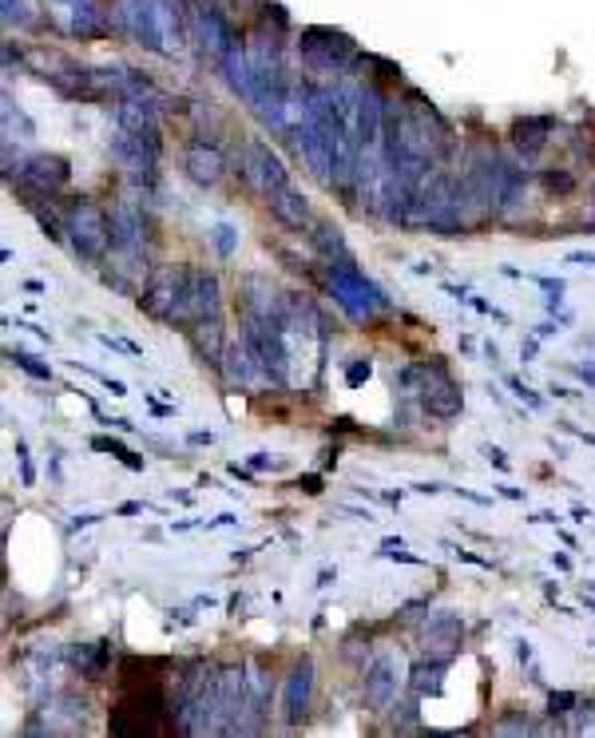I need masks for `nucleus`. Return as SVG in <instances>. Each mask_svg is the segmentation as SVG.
Returning <instances> with one entry per match:
<instances>
[{
	"mask_svg": "<svg viewBox=\"0 0 595 738\" xmlns=\"http://www.w3.org/2000/svg\"><path fill=\"white\" fill-rule=\"evenodd\" d=\"M160 671H163L160 659H136V655H128V659H119V687L124 691H131V687H155L160 683Z\"/></svg>",
	"mask_w": 595,
	"mask_h": 738,
	"instance_id": "4be33fe9",
	"label": "nucleus"
},
{
	"mask_svg": "<svg viewBox=\"0 0 595 738\" xmlns=\"http://www.w3.org/2000/svg\"><path fill=\"white\" fill-rule=\"evenodd\" d=\"M21 24L24 21V9H21V0H4V24Z\"/></svg>",
	"mask_w": 595,
	"mask_h": 738,
	"instance_id": "c85d7f7f",
	"label": "nucleus"
},
{
	"mask_svg": "<svg viewBox=\"0 0 595 738\" xmlns=\"http://www.w3.org/2000/svg\"><path fill=\"white\" fill-rule=\"evenodd\" d=\"M250 465H255V469H266V465H270V469H278V460H270L266 453H255V457H250Z\"/></svg>",
	"mask_w": 595,
	"mask_h": 738,
	"instance_id": "473e14b6",
	"label": "nucleus"
},
{
	"mask_svg": "<svg viewBox=\"0 0 595 738\" xmlns=\"http://www.w3.org/2000/svg\"><path fill=\"white\" fill-rule=\"evenodd\" d=\"M187 333H191V345L199 350V358L211 370H223L226 362V333H223V318H202L195 321V326H187Z\"/></svg>",
	"mask_w": 595,
	"mask_h": 738,
	"instance_id": "dca6fc26",
	"label": "nucleus"
},
{
	"mask_svg": "<svg viewBox=\"0 0 595 738\" xmlns=\"http://www.w3.org/2000/svg\"><path fill=\"white\" fill-rule=\"evenodd\" d=\"M536 282H540V286L548 290V294H556V298L563 294V279H536Z\"/></svg>",
	"mask_w": 595,
	"mask_h": 738,
	"instance_id": "7c9ffc66",
	"label": "nucleus"
},
{
	"mask_svg": "<svg viewBox=\"0 0 595 738\" xmlns=\"http://www.w3.org/2000/svg\"><path fill=\"white\" fill-rule=\"evenodd\" d=\"M397 382L421 401L425 413H433V418H441V421L457 418L460 409H465V394H460V386L453 382V374H448L441 362L405 365L401 374H397Z\"/></svg>",
	"mask_w": 595,
	"mask_h": 738,
	"instance_id": "f03ea898",
	"label": "nucleus"
},
{
	"mask_svg": "<svg viewBox=\"0 0 595 738\" xmlns=\"http://www.w3.org/2000/svg\"><path fill=\"white\" fill-rule=\"evenodd\" d=\"M310 699H314V659L302 655L290 671L287 687H282V715H287L290 727H298L310 711Z\"/></svg>",
	"mask_w": 595,
	"mask_h": 738,
	"instance_id": "f8f14e48",
	"label": "nucleus"
},
{
	"mask_svg": "<svg viewBox=\"0 0 595 738\" xmlns=\"http://www.w3.org/2000/svg\"><path fill=\"white\" fill-rule=\"evenodd\" d=\"M68 664L84 675L88 683H100L107 675V643H75L68 652Z\"/></svg>",
	"mask_w": 595,
	"mask_h": 738,
	"instance_id": "412c9836",
	"label": "nucleus"
},
{
	"mask_svg": "<svg viewBox=\"0 0 595 738\" xmlns=\"http://www.w3.org/2000/svg\"><path fill=\"white\" fill-rule=\"evenodd\" d=\"M544 187H548V191H572L575 187V179L568 172H544Z\"/></svg>",
	"mask_w": 595,
	"mask_h": 738,
	"instance_id": "bb28decb",
	"label": "nucleus"
},
{
	"mask_svg": "<svg viewBox=\"0 0 595 738\" xmlns=\"http://www.w3.org/2000/svg\"><path fill=\"white\" fill-rule=\"evenodd\" d=\"M183 290H187V267L151 270L148 286H143V298H139V311L151 314V318H160V321H179Z\"/></svg>",
	"mask_w": 595,
	"mask_h": 738,
	"instance_id": "423d86ee",
	"label": "nucleus"
},
{
	"mask_svg": "<svg viewBox=\"0 0 595 738\" xmlns=\"http://www.w3.org/2000/svg\"><path fill=\"white\" fill-rule=\"evenodd\" d=\"M92 449H100V453H112V457H119L128 469H143V460L136 457V453H128L124 445H116V441H107V437H96L92 441Z\"/></svg>",
	"mask_w": 595,
	"mask_h": 738,
	"instance_id": "5701e85b",
	"label": "nucleus"
},
{
	"mask_svg": "<svg viewBox=\"0 0 595 738\" xmlns=\"http://www.w3.org/2000/svg\"><path fill=\"white\" fill-rule=\"evenodd\" d=\"M552 116H524L512 124V143L524 151V155H536V151L548 143V136H552Z\"/></svg>",
	"mask_w": 595,
	"mask_h": 738,
	"instance_id": "aec40b11",
	"label": "nucleus"
},
{
	"mask_svg": "<svg viewBox=\"0 0 595 738\" xmlns=\"http://www.w3.org/2000/svg\"><path fill=\"white\" fill-rule=\"evenodd\" d=\"M107 730L124 738H143V735H171L167 723V699H163V687H131L124 691L116 706H112V718H107Z\"/></svg>",
	"mask_w": 595,
	"mask_h": 738,
	"instance_id": "f257e3e1",
	"label": "nucleus"
},
{
	"mask_svg": "<svg viewBox=\"0 0 595 738\" xmlns=\"http://www.w3.org/2000/svg\"><path fill=\"white\" fill-rule=\"evenodd\" d=\"M68 179H72V167L65 155H52V151H36L16 163V183L28 199H56L68 187Z\"/></svg>",
	"mask_w": 595,
	"mask_h": 738,
	"instance_id": "39448f33",
	"label": "nucleus"
},
{
	"mask_svg": "<svg viewBox=\"0 0 595 738\" xmlns=\"http://www.w3.org/2000/svg\"><path fill=\"white\" fill-rule=\"evenodd\" d=\"M580 711V723H575V735H595V703H575Z\"/></svg>",
	"mask_w": 595,
	"mask_h": 738,
	"instance_id": "a878e982",
	"label": "nucleus"
},
{
	"mask_svg": "<svg viewBox=\"0 0 595 738\" xmlns=\"http://www.w3.org/2000/svg\"><path fill=\"white\" fill-rule=\"evenodd\" d=\"M112 255L124 262V270H148L143 267V219L131 203L112 207Z\"/></svg>",
	"mask_w": 595,
	"mask_h": 738,
	"instance_id": "6e6552de",
	"label": "nucleus"
},
{
	"mask_svg": "<svg viewBox=\"0 0 595 738\" xmlns=\"http://www.w3.org/2000/svg\"><path fill=\"white\" fill-rule=\"evenodd\" d=\"M485 453H489V460H492V465H497V469H509V457H504V453H500L497 445H489V449H485Z\"/></svg>",
	"mask_w": 595,
	"mask_h": 738,
	"instance_id": "2f4dec72",
	"label": "nucleus"
},
{
	"mask_svg": "<svg viewBox=\"0 0 595 738\" xmlns=\"http://www.w3.org/2000/svg\"><path fill=\"white\" fill-rule=\"evenodd\" d=\"M226 377H231L234 386H255L258 377H266L262 362H258V353L250 350V342H231L226 345V362H223Z\"/></svg>",
	"mask_w": 595,
	"mask_h": 738,
	"instance_id": "f3484780",
	"label": "nucleus"
},
{
	"mask_svg": "<svg viewBox=\"0 0 595 738\" xmlns=\"http://www.w3.org/2000/svg\"><path fill=\"white\" fill-rule=\"evenodd\" d=\"M243 175L250 183H255V187L262 195H275V191H282V187H290L287 163L278 160L275 151L266 148V143H258V140L246 143V151H243Z\"/></svg>",
	"mask_w": 595,
	"mask_h": 738,
	"instance_id": "9b49d317",
	"label": "nucleus"
},
{
	"mask_svg": "<svg viewBox=\"0 0 595 738\" xmlns=\"http://www.w3.org/2000/svg\"><path fill=\"white\" fill-rule=\"evenodd\" d=\"M302 56L310 65L322 68V72H341V68L353 60V40L341 33H330V28H306L302 40H298Z\"/></svg>",
	"mask_w": 595,
	"mask_h": 738,
	"instance_id": "1a4fd4ad",
	"label": "nucleus"
},
{
	"mask_svg": "<svg viewBox=\"0 0 595 738\" xmlns=\"http://www.w3.org/2000/svg\"><path fill=\"white\" fill-rule=\"evenodd\" d=\"M65 235L72 238L75 255H84L88 262H100L112 250V214L92 199H75L65 211Z\"/></svg>",
	"mask_w": 595,
	"mask_h": 738,
	"instance_id": "20e7f679",
	"label": "nucleus"
},
{
	"mask_svg": "<svg viewBox=\"0 0 595 738\" xmlns=\"http://www.w3.org/2000/svg\"><path fill=\"white\" fill-rule=\"evenodd\" d=\"M509 389H512V394H516V397H521V401H528L532 409H544V401H540V397L532 394L528 386H521V382H516V377H509Z\"/></svg>",
	"mask_w": 595,
	"mask_h": 738,
	"instance_id": "cd10ccee",
	"label": "nucleus"
},
{
	"mask_svg": "<svg viewBox=\"0 0 595 738\" xmlns=\"http://www.w3.org/2000/svg\"><path fill=\"white\" fill-rule=\"evenodd\" d=\"M362 695L365 706L373 711H389L397 699V667L389 655H377L370 667H365V679H362Z\"/></svg>",
	"mask_w": 595,
	"mask_h": 738,
	"instance_id": "ddd939ff",
	"label": "nucleus"
},
{
	"mask_svg": "<svg viewBox=\"0 0 595 738\" xmlns=\"http://www.w3.org/2000/svg\"><path fill=\"white\" fill-rule=\"evenodd\" d=\"M56 9L68 12L75 36H96L104 33V12H100V0H48Z\"/></svg>",
	"mask_w": 595,
	"mask_h": 738,
	"instance_id": "6ab92c4d",
	"label": "nucleus"
},
{
	"mask_svg": "<svg viewBox=\"0 0 595 738\" xmlns=\"http://www.w3.org/2000/svg\"><path fill=\"white\" fill-rule=\"evenodd\" d=\"M417 643H421V655H436V659H453L465 643V623L453 616V611H433L421 632H417Z\"/></svg>",
	"mask_w": 595,
	"mask_h": 738,
	"instance_id": "9d476101",
	"label": "nucleus"
},
{
	"mask_svg": "<svg viewBox=\"0 0 595 738\" xmlns=\"http://www.w3.org/2000/svg\"><path fill=\"white\" fill-rule=\"evenodd\" d=\"M370 370H373L370 362H358V365H353V370H350V386H358L362 377H370Z\"/></svg>",
	"mask_w": 595,
	"mask_h": 738,
	"instance_id": "c756f323",
	"label": "nucleus"
},
{
	"mask_svg": "<svg viewBox=\"0 0 595 738\" xmlns=\"http://www.w3.org/2000/svg\"><path fill=\"white\" fill-rule=\"evenodd\" d=\"M575 703H580V695H572V691H552V695H548V706H552V715H572Z\"/></svg>",
	"mask_w": 595,
	"mask_h": 738,
	"instance_id": "b1692460",
	"label": "nucleus"
},
{
	"mask_svg": "<svg viewBox=\"0 0 595 738\" xmlns=\"http://www.w3.org/2000/svg\"><path fill=\"white\" fill-rule=\"evenodd\" d=\"M223 314V290L211 270L187 267V290H183V311L175 326H195L202 318H219Z\"/></svg>",
	"mask_w": 595,
	"mask_h": 738,
	"instance_id": "0eeeda50",
	"label": "nucleus"
},
{
	"mask_svg": "<svg viewBox=\"0 0 595 738\" xmlns=\"http://www.w3.org/2000/svg\"><path fill=\"white\" fill-rule=\"evenodd\" d=\"M183 172H187L191 183H199V187H214V183L226 175V160H223V151H219V143H191L187 155H183Z\"/></svg>",
	"mask_w": 595,
	"mask_h": 738,
	"instance_id": "4468645a",
	"label": "nucleus"
},
{
	"mask_svg": "<svg viewBox=\"0 0 595 738\" xmlns=\"http://www.w3.org/2000/svg\"><path fill=\"white\" fill-rule=\"evenodd\" d=\"M12 362L21 365L24 374H33V377H40V382H48V377H52V370H48V365H36V358H28V353H9Z\"/></svg>",
	"mask_w": 595,
	"mask_h": 738,
	"instance_id": "393cba45",
	"label": "nucleus"
},
{
	"mask_svg": "<svg viewBox=\"0 0 595 738\" xmlns=\"http://www.w3.org/2000/svg\"><path fill=\"white\" fill-rule=\"evenodd\" d=\"M568 262H587V267H595V255H587V250H575V255H568Z\"/></svg>",
	"mask_w": 595,
	"mask_h": 738,
	"instance_id": "72a5a7b5",
	"label": "nucleus"
},
{
	"mask_svg": "<svg viewBox=\"0 0 595 738\" xmlns=\"http://www.w3.org/2000/svg\"><path fill=\"white\" fill-rule=\"evenodd\" d=\"M119 24L151 52H167L171 40H179L171 0H119Z\"/></svg>",
	"mask_w": 595,
	"mask_h": 738,
	"instance_id": "7ed1b4c3",
	"label": "nucleus"
},
{
	"mask_svg": "<svg viewBox=\"0 0 595 738\" xmlns=\"http://www.w3.org/2000/svg\"><path fill=\"white\" fill-rule=\"evenodd\" d=\"M448 664H453V659L421 655V659L409 667V691H413V699L436 695V691H441V679H445V671H448Z\"/></svg>",
	"mask_w": 595,
	"mask_h": 738,
	"instance_id": "a211bd4d",
	"label": "nucleus"
},
{
	"mask_svg": "<svg viewBox=\"0 0 595 738\" xmlns=\"http://www.w3.org/2000/svg\"><path fill=\"white\" fill-rule=\"evenodd\" d=\"M266 207H270V214H275L282 226H290V231H310V226H314L310 199L302 191H294V183L282 187V191H275V195H266Z\"/></svg>",
	"mask_w": 595,
	"mask_h": 738,
	"instance_id": "2eb2a0df",
	"label": "nucleus"
},
{
	"mask_svg": "<svg viewBox=\"0 0 595 738\" xmlns=\"http://www.w3.org/2000/svg\"><path fill=\"white\" fill-rule=\"evenodd\" d=\"M552 564L560 567V572H568V567H572V560H568V557H552Z\"/></svg>",
	"mask_w": 595,
	"mask_h": 738,
	"instance_id": "f704fd0d",
	"label": "nucleus"
}]
</instances>
